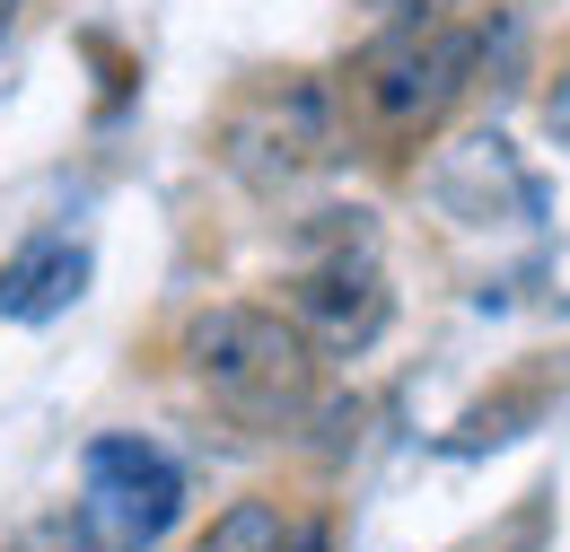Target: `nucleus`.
<instances>
[{"instance_id": "423d86ee", "label": "nucleus", "mask_w": 570, "mask_h": 552, "mask_svg": "<svg viewBox=\"0 0 570 552\" xmlns=\"http://www.w3.org/2000/svg\"><path fill=\"white\" fill-rule=\"evenodd\" d=\"M79 280H88V255L62 246V237H36L27 255H9V264H0V316L45 325V316H62V307L79 298Z\"/></svg>"}, {"instance_id": "0eeeda50", "label": "nucleus", "mask_w": 570, "mask_h": 552, "mask_svg": "<svg viewBox=\"0 0 570 552\" xmlns=\"http://www.w3.org/2000/svg\"><path fill=\"white\" fill-rule=\"evenodd\" d=\"M282 526H289L282 500H228L185 552H282Z\"/></svg>"}, {"instance_id": "f257e3e1", "label": "nucleus", "mask_w": 570, "mask_h": 552, "mask_svg": "<svg viewBox=\"0 0 570 552\" xmlns=\"http://www.w3.org/2000/svg\"><path fill=\"white\" fill-rule=\"evenodd\" d=\"M474 62H483V36L465 18H386L334 88H343L352 132L377 158H404L456 115V97L474 88Z\"/></svg>"}, {"instance_id": "20e7f679", "label": "nucleus", "mask_w": 570, "mask_h": 552, "mask_svg": "<svg viewBox=\"0 0 570 552\" xmlns=\"http://www.w3.org/2000/svg\"><path fill=\"white\" fill-rule=\"evenodd\" d=\"M71 509L88 518L97 552H149V544H167V526L185 518V474L149 438H88Z\"/></svg>"}, {"instance_id": "39448f33", "label": "nucleus", "mask_w": 570, "mask_h": 552, "mask_svg": "<svg viewBox=\"0 0 570 552\" xmlns=\"http://www.w3.org/2000/svg\"><path fill=\"white\" fill-rule=\"evenodd\" d=\"M282 316L316 351L352 359V351H368L377 334H386L395 289H386V273H377V255H368V246H343V255H325V264H307V273L282 280Z\"/></svg>"}, {"instance_id": "f03ea898", "label": "nucleus", "mask_w": 570, "mask_h": 552, "mask_svg": "<svg viewBox=\"0 0 570 552\" xmlns=\"http://www.w3.org/2000/svg\"><path fill=\"white\" fill-rule=\"evenodd\" d=\"M185 377L219 421L237 430H298L316 404V343L289 325L282 307L219 298L185 325Z\"/></svg>"}, {"instance_id": "6e6552de", "label": "nucleus", "mask_w": 570, "mask_h": 552, "mask_svg": "<svg viewBox=\"0 0 570 552\" xmlns=\"http://www.w3.org/2000/svg\"><path fill=\"white\" fill-rule=\"evenodd\" d=\"M9 552H97V535H88L79 509H45V518H27V526L9 535Z\"/></svg>"}, {"instance_id": "9b49d317", "label": "nucleus", "mask_w": 570, "mask_h": 552, "mask_svg": "<svg viewBox=\"0 0 570 552\" xmlns=\"http://www.w3.org/2000/svg\"><path fill=\"white\" fill-rule=\"evenodd\" d=\"M377 9H386V18H456L465 0H377Z\"/></svg>"}, {"instance_id": "9d476101", "label": "nucleus", "mask_w": 570, "mask_h": 552, "mask_svg": "<svg viewBox=\"0 0 570 552\" xmlns=\"http://www.w3.org/2000/svg\"><path fill=\"white\" fill-rule=\"evenodd\" d=\"M282 552H334V526H325V518H289Z\"/></svg>"}, {"instance_id": "1a4fd4ad", "label": "nucleus", "mask_w": 570, "mask_h": 552, "mask_svg": "<svg viewBox=\"0 0 570 552\" xmlns=\"http://www.w3.org/2000/svg\"><path fill=\"white\" fill-rule=\"evenodd\" d=\"M544 132L570 149V53H562V70H553V88H544Z\"/></svg>"}, {"instance_id": "7ed1b4c3", "label": "nucleus", "mask_w": 570, "mask_h": 552, "mask_svg": "<svg viewBox=\"0 0 570 552\" xmlns=\"http://www.w3.org/2000/svg\"><path fill=\"white\" fill-rule=\"evenodd\" d=\"M343 149H352L343 88L316 79V70H264V79H246L212 124V158L246 194H264V203H282L307 176H325Z\"/></svg>"}]
</instances>
